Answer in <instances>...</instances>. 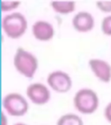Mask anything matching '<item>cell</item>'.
I'll use <instances>...</instances> for the list:
<instances>
[{"label": "cell", "mask_w": 111, "mask_h": 125, "mask_svg": "<svg viewBox=\"0 0 111 125\" xmlns=\"http://www.w3.org/2000/svg\"><path fill=\"white\" fill-rule=\"evenodd\" d=\"M73 104L78 112L83 115H91L99 108L100 98L96 90L90 88H82L76 92Z\"/></svg>", "instance_id": "6da1fadb"}, {"label": "cell", "mask_w": 111, "mask_h": 125, "mask_svg": "<svg viewBox=\"0 0 111 125\" xmlns=\"http://www.w3.org/2000/svg\"><path fill=\"white\" fill-rule=\"evenodd\" d=\"M14 67L24 77L32 78L38 68V60L32 53L23 48H18L13 59Z\"/></svg>", "instance_id": "7a4b0ae2"}, {"label": "cell", "mask_w": 111, "mask_h": 125, "mask_svg": "<svg viewBox=\"0 0 111 125\" xmlns=\"http://www.w3.org/2000/svg\"><path fill=\"white\" fill-rule=\"evenodd\" d=\"M28 27L25 17L19 12H13L4 16L2 19V29L4 34L11 39L23 37Z\"/></svg>", "instance_id": "3957f363"}, {"label": "cell", "mask_w": 111, "mask_h": 125, "mask_svg": "<svg viewBox=\"0 0 111 125\" xmlns=\"http://www.w3.org/2000/svg\"><path fill=\"white\" fill-rule=\"evenodd\" d=\"M3 107L11 116H23L28 112L29 104L22 95L10 93L3 99Z\"/></svg>", "instance_id": "277c9868"}, {"label": "cell", "mask_w": 111, "mask_h": 125, "mask_svg": "<svg viewBox=\"0 0 111 125\" xmlns=\"http://www.w3.org/2000/svg\"><path fill=\"white\" fill-rule=\"evenodd\" d=\"M46 81L51 90L60 94L69 92L73 85L70 76L62 70H55L51 72L47 76Z\"/></svg>", "instance_id": "5b68a950"}, {"label": "cell", "mask_w": 111, "mask_h": 125, "mask_svg": "<svg viewBox=\"0 0 111 125\" xmlns=\"http://www.w3.org/2000/svg\"><path fill=\"white\" fill-rule=\"evenodd\" d=\"M91 72L98 80L104 83L111 82V64L102 58H91L88 62Z\"/></svg>", "instance_id": "8992f818"}, {"label": "cell", "mask_w": 111, "mask_h": 125, "mask_svg": "<svg viewBox=\"0 0 111 125\" xmlns=\"http://www.w3.org/2000/svg\"><path fill=\"white\" fill-rule=\"evenodd\" d=\"M26 95L36 105H44L50 99V91L41 83H35L28 86Z\"/></svg>", "instance_id": "52a82bcc"}, {"label": "cell", "mask_w": 111, "mask_h": 125, "mask_svg": "<svg viewBox=\"0 0 111 125\" xmlns=\"http://www.w3.org/2000/svg\"><path fill=\"white\" fill-rule=\"evenodd\" d=\"M96 20L90 12L82 10L75 14L72 18V26L76 31L81 33L90 32L95 28Z\"/></svg>", "instance_id": "ba28073f"}, {"label": "cell", "mask_w": 111, "mask_h": 125, "mask_svg": "<svg viewBox=\"0 0 111 125\" xmlns=\"http://www.w3.org/2000/svg\"><path fill=\"white\" fill-rule=\"evenodd\" d=\"M31 31L34 37L41 42L50 41L55 35V30L51 23L44 20H38L33 23Z\"/></svg>", "instance_id": "9c48e42d"}, {"label": "cell", "mask_w": 111, "mask_h": 125, "mask_svg": "<svg viewBox=\"0 0 111 125\" xmlns=\"http://www.w3.org/2000/svg\"><path fill=\"white\" fill-rule=\"evenodd\" d=\"M50 6L55 12L61 15H68L76 10V2L74 1H52Z\"/></svg>", "instance_id": "30bf717a"}, {"label": "cell", "mask_w": 111, "mask_h": 125, "mask_svg": "<svg viewBox=\"0 0 111 125\" xmlns=\"http://www.w3.org/2000/svg\"><path fill=\"white\" fill-rule=\"evenodd\" d=\"M57 125H84L82 117L76 114H65L57 120Z\"/></svg>", "instance_id": "8fae6325"}, {"label": "cell", "mask_w": 111, "mask_h": 125, "mask_svg": "<svg viewBox=\"0 0 111 125\" xmlns=\"http://www.w3.org/2000/svg\"><path fill=\"white\" fill-rule=\"evenodd\" d=\"M101 31L105 36L111 37V14L106 15L101 23Z\"/></svg>", "instance_id": "7c38bea8"}, {"label": "cell", "mask_w": 111, "mask_h": 125, "mask_svg": "<svg viewBox=\"0 0 111 125\" xmlns=\"http://www.w3.org/2000/svg\"><path fill=\"white\" fill-rule=\"evenodd\" d=\"M96 5L101 12L107 13V15L111 14V0H100L96 1Z\"/></svg>", "instance_id": "4fadbf2b"}, {"label": "cell", "mask_w": 111, "mask_h": 125, "mask_svg": "<svg viewBox=\"0 0 111 125\" xmlns=\"http://www.w3.org/2000/svg\"><path fill=\"white\" fill-rule=\"evenodd\" d=\"M21 4L20 1H1V10L4 12L10 11Z\"/></svg>", "instance_id": "5bb4252c"}, {"label": "cell", "mask_w": 111, "mask_h": 125, "mask_svg": "<svg viewBox=\"0 0 111 125\" xmlns=\"http://www.w3.org/2000/svg\"><path fill=\"white\" fill-rule=\"evenodd\" d=\"M103 116L108 123H111V101L109 102L104 107Z\"/></svg>", "instance_id": "9a60e30c"}, {"label": "cell", "mask_w": 111, "mask_h": 125, "mask_svg": "<svg viewBox=\"0 0 111 125\" xmlns=\"http://www.w3.org/2000/svg\"><path fill=\"white\" fill-rule=\"evenodd\" d=\"M1 125H8V119L4 112H1Z\"/></svg>", "instance_id": "2e32d148"}, {"label": "cell", "mask_w": 111, "mask_h": 125, "mask_svg": "<svg viewBox=\"0 0 111 125\" xmlns=\"http://www.w3.org/2000/svg\"><path fill=\"white\" fill-rule=\"evenodd\" d=\"M14 125H27V124H25V123H15Z\"/></svg>", "instance_id": "e0dca14e"}]
</instances>
